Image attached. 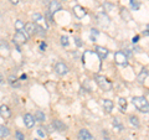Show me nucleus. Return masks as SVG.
<instances>
[{"label": "nucleus", "instance_id": "423d86ee", "mask_svg": "<svg viewBox=\"0 0 149 140\" xmlns=\"http://www.w3.org/2000/svg\"><path fill=\"white\" fill-rule=\"evenodd\" d=\"M78 139L80 140H96L87 129H81L80 132H78Z\"/></svg>", "mask_w": 149, "mask_h": 140}, {"label": "nucleus", "instance_id": "7ed1b4c3", "mask_svg": "<svg viewBox=\"0 0 149 140\" xmlns=\"http://www.w3.org/2000/svg\"><path fill=\"white\" fill-rule=\"evenodd\" d=\"M27 39H29V36L25 31H16V34L14 35V44L16 45H22L25 44Z\"/></svg>", "mask_w": 149, "mask_h": 140}, {"label": "nucleus", "instance_id": "473e14b6", "mask_svg": "<svg viewBox=\"0 0 149 140\" xmlns=\"http://www.w3.org/2000/svg\"><path fill=\"white\" fill-rule=\"evenodd\" d=\"M4 83H5V79H4V77L0 74V86H3Z\"/></svg>", "mask_w": 149, "mask_h": 140}, {"label": "nucleus", "instance_id": "c85d7f7f", "mask_svg": "<svg viewBox=\"0 0 149 140\" xmlns=\"http://www.w3.org/2000/svg\"><path fill=\"white\" fill-rule=\"evenodd\" d=\"M37 134H39L40 137H42V138L46 137V132L44 130V128H39V129H37Z\"/></svg>", "mask_w": 149, "mask_h": 140}, {"label": "nucleus", "instance_id": "2f4dec72", "mask_svg": "<svg viewBox=\"0 0 149 140\" xmlns=\"http://www.w3.org/2000/svg\"><path fill=\"white\" fill-rule=\"evenodd\" d=\"M91 34H92V36H93V35L97 36V35H98V31H97L96 29H92V30H91Z\"/></svg>", "mask_w": 149, "mask_h": 140}, {"label": "nucleus", "instance_id": "39448f33", "mask_svg": "<svg viewBox=\"0 0 149 140\" xmlns=\"http://www.w3.org/2000/svg\"><path fill=\"white\" fill-rule=\"evenodd\" d=\"M55 71L57 74H60V76H65V74H67V72H68V67L63 62H57L55 66Z\"/></svg>", "mask_w": 149, "mask_h": 140}, {"label": "nucleus", "instance_id": "a211bd4d", "mask_svg": "<svg viewBox=\"0 0 149 140\" xmlns=\"http://www.w3.org/2000/svg\"><path fill=\"white\" fill-rule=\"evenodd\" d=\"M129 123L133 125L134 128H138L139 127V120H138V118L136 115H130L129 116Z\"/></svg>", "mask_w": 149, "mask_h": 140}, {"label": "nucleus", "instance_id": "9b49d317", "mask_svg": "<svg viewBox=\"0 0 149 140\" xmlns=\"http://www.w3.org/2000/svg\"><path fill=\"white\" fill-rule=\"evenodd\" d=\"M0 115H1L4 119H8V118L11 116V112H10V109H9L8 105H5V104L0 105Z\"/></svg>", "mask_w": 149, "mask_h": 140}, {"label": "nucleus", "instance_id": "e433bc0d", "mask_svg": "<svg viewBox=\"0 0 149 140\" xmlns=\"http://www.w3.org/2000/svg\"><path fill=\"white\" fill-rule=\"evenodd\" d=\"M21 79H26V74H22V76H21Z\"/></svg>", "mask_w": 149, "mask_h": 140}, {"label": "nucleus", "instance_id": "a878e982", "mask_svg": "<svg viewBox=\"0 0 149 140\" xmlns=\"http://www.w3.org/2000/svg\"><path fill=\"white\" fill-rule=\"evenodd\" d=\"M130 5H132V8L134 10H138L139 9V4H138L137 0H130Z\"/></svg>", "mask_w": 149, "mask_h": 140}, {"label": "nucleus", "instance_id": "dca6fc26", "mask_svg": "<svg viewBox=\"0 0 149 140\" xmlns=\"http://www.w3.org/2000/svg\"><path fill=\"white\" fill-rule=\"evenodd\" d=\"M35 120L42 123V122H45V120H46V116H45V114L41 110H37L36 113H35Z\"/></svg>", "mask_w": 149, "mask_h": 140}, {"label": "nucleus", "instance_id": "20e7f679", "mask_svg": "<svg viewBox=\"0 0 149 140\" xmlns=\"http://www.w3.org/2000/svg\"><path fill=\"white\" fill-rule=\"evenodd\" d=\"M114 60H116V62H117L118 64H120V66H127V64H128V57L125 56L124 52H122V51L116 52Z\"/></svg>", "mask_w": 149, "mask_h": 140}, {"label": "nucleus", "instance_id": "5701e85b", "mask_svg": "<svg viewBox=\"0 0 149 140\" xmlns=\"http://www.w3.org/2000/svg\"><path fill=\"white\" fill-rule=\"evenodd\" d=\"M118 103H119V107H120V109H122V112H124L125 108H127V100H125V98H119Z\"/></svg>", "mask_w": 149, "mask_h": 140}, {"label": "nucleus", "instance_id": "0eeeda50", "mask_svg": "<svg viewBox=\"0 0 149 140\" xmlns=\"http://www.w3.org/2000/svg\"><path fill=\"white\" fill-rule=\"evenodd\" d=\"M73 14H74V16H76V17L82 19V17L86 16L87 11H86L81 5H74V6H73Z\"/></svg>", "mask_w": 149, "mask_h": 140}, {"label": "nucleus", "instance_id": "f03ea898", "mask_svg": "<svg viewBox=\"0 0 149 140\" xmlns=\"http://www.w3.org/2000/svg\"><path fill=\"white\" fill-rule=\"evenodd\" d=\"M95 79H96V83H97V85L101 87V89H103V91H111V89H112V83H111L104 76H101V74H96Z\"/></svg>", "mask_w": 149, "mask_h": 140}, {"label": "nucleus", "instance_id": "cd10ccee", "mask_svg": "<svg viewBox=\"0 0 149 140\" xmlns=\"http://www.w3.org/2000/svg\"><path fill=\"white\" fill-rule=\"evenodd\" d=\"M15 137L17 140H25V137H24V134H22L21 132H16L15 133Z\"/></svg>", "mask_w": 149, "mask_h": 140}, {"label": "nucleus", "instance_id": "f257e3e1", "mask_svg": "<svg viewBox=\"0 0 149 140\" xmlns=\"http://www.w3.org/2000/svg\"><path fill=\"white\" fill-rule=\"evenodd\" d=\"M132 103L142 113H149V102L144 97H133Z\"/></svg>", "mask_w": 149, "mask_h": 140}, {"label": "nucleus", "instance_id": "9d476101", "mask_svg": "<svg viewBox=\"0 0 149 140\" xmlns=\"http://www.w3.org/2000/svg\"><path fill=\"white\" fill-rule=\"evenodd\" d=\"M61 9H62L61 4H60L58 1H56V0H54V1H51V3H50V5H49V11H50L51 14L57 12V11L61 10Z\"/></svg>", "mask_w": 149, "mask_h": 140}, {"label": "nucleus", "instance_id": "412c9836", "mask_svg": "<svg viewBox=\"0 0 149 140\" xmlns=\"http://www.w3.org/2000/svg\"><path fill=\"white\" fill-rule=\"evenodd\" d=\"M147 76H148V71H147V69H143V71L141 72V74L138 76V81H139V83H143V81L146 79Z\"/></svg>", "mask_w": 149, "mask_h": 140}, {"label": "nucleus", "instance_id": "b1692460", "mask_svg": "<svg viewBox=\"0 0 149 140\" xmlns=\"http://www.w3.org/2000/svg\"><path fill=\"white\" fill-rule=\"evenodd\" d=\"M36 34L40 35V36H45V35H46V31H45L44 27H41L40 25L36 24Z\"/></svg>", "mask_w": 149, "mask_h": 140}, {"label": "nucleus", "instance_id": "4c0bfd02", "mask_svg": "<svg viewBox=\"0 0 149 140\" xmlns=\"http://www.w3.org/2000/svg\"><path fill=\"white\" fill-rule=\"evenodd\" d=\"M35 140H37V139H35Z\"/></svg>", "mask_w": 149, "mask_h": 140}, {"label": "nucleus", "instance_id": "1a4fd4ad", "mask_svg": "<svg viewBox=\"0 0 149 140\" xmlns=\"http://www.w3.org/2000/svg\"><path fill=\"white\" fill-rule=\"evenodd\" d=\"M25 32L27 34V36H32L36 34V24L34 22H27L25 24Z\"/></svg>", "mask_w": 149, "mask_h": 140}, {"label": "nucleus", "instance_id": "4468645a", "mask_svg": "<svg viewBox=\"0 0 149 140\" xmlns=\"http://www.w3.org/2000/svg\"><path fill=\"white\" fill-rule=\"evenodd\" d=\"M96 52H97V55H98L101 58H106L107 55H108V50L104 49V47H102V46H97V47H96Z\"/></svg>", "mask_w": 149, "mask_h": 140}, {"label": "nucleus", "instance_id": "c9c22d12", "mask_svg": "<svg viewBox=\"0 0 149 140\" xmlns=\"http://www.w3.org/2000/svg\"><path fill=\"white\" fill-rule=\"evenodd\" d=\"M11 1V4H14V5H16V4L19 3V0H10Z\"/></svg>", "mask_w": 149, "mask_h": 140}, {"label": "nucleus", "instance_id": "72a5a7b5", "mask_svg": "<svg viewBox=\"0 0 149 140\" xmlns=\"http://www.w3.org/2000/svg\"><path fill=\"white\" fill-rule=\"evenodd\" d=\"M45 49H46V44H45V42H41V45H40V50H41V51H44Z\"/></svg>", "mask_w": 149, "mask_h": 140}, {"label": "nucleus", "instance_id": "f8f14e48", "mask_svg": "<svg viewBox=\"0 0 149 140\" xmlns=\"http://www.w3.org/2000/svg\"><path fill=\"white\" fill-rule=\"evenodd\" d=\"M52 125H54L55 130H58V132H65V130H66V125H65L61 120H58V119H55Z\"/></svg>", "mask_w": 149, "mask_h": 140}, {"label": "nucleus", "instance_id": "bb28decb", "mask_svg": "<svg viewBox=\"0 0 149 140\" xmlns=\"http://www.w3.org/2000/svg\"><path fill=\"white\" fill-rule=\"evenodd\" d=\"M61 44H62V46L68 45V37L67 36H61Z\"/></svg>", "mask_w": 149, "mask_h": 140}, {"label": "nucleus", "instance_id": "aec40b11", "mask_svg": "<svg viewBox=\"0 0 149 140\" xmlns=\"http://www.w3.org/2000/svg\"><path fill=\"white\" fill-rule=\"evenodd\" d=\"M9 135V129L4 125H0V137L1 138H6Z\"/></svg>", "mask_w": 149, "mask_h": 140}, {"label": "nucleus", "instance_id": "6e6552de", "mask_svg": "<svg viewBox=\"0 0 149 140\" xmlns=\"http://www.w3.org/2000/svg\"><path fill=\"white\" fill-rule=\"evenodd\" d=\"M35 122H36L35 118L30 113H27V114L24 115V124L26 125V128H32L35 125Z\"/></svg>", "mask_w": 149, "mask_h": 140}, {"label": "nucleus", "instance_id": "f704fd0d", "mask_svg": "<svg viewBox=\"0 0 149 140\" xmlns=\"http://www.w3.org/2000/svg\"><path fill=\"white\" fill-rule=\"evenodd\" d=\"M138 40H139V36H136V37H133V44L138 42Z\"/></svg>", "mask_w": 149, "mask_h": 140}, {"label": "nucleus", "instance_id": "4be33fe9", "mask_svg": "<svg viewBox=\"0 0 149 140\" xmlns=\"http://www.w3.org/2000/svg\"><path fill=\"white\" fill-rule=\"evenodd\" d=\"M9 83H10V85H11L13 87H19V86H20V83H19V81H17V79H16L15 77H14V76H10V77H9Z\"/></svg>", "mask_w": 149, "mask_h": 140}, {"label": "nucleus", "instance_id": "c756f323", "mask_svg": "<svg viewBox=\"0 0 149 140\" xmlns=\"http://www.w3.org/2000/svg\"><path fill=\"white\" fill-rule=\"evenodd\" d=\"M46 17L49 19V22H51V24H52L54 20H52V16H51V12H50V11H49V12H46Z\"/></svg>", "mask_w": 149, "mask_h": 140}, {"label": "nucleus", "instance_id": "2eb2a0df", "mask_svg": "<svg viewBox=\"0 0 149 140\" xmlns=\"http://www.w3.org/2000/svg\"><path fill=\"white\" fill-rule=\"evenodd\" d=\"M32 19H34V21L36 22L37 25H39V24H45V26L47 27V25H46V21H44V17L41 16L39 12H35L34 15H32Z\"/></svg>", "mask_w": 149, "mask_h": 140}, {"label": "nucleus", "instance_id": "f3484780", "mask_svg": "<svg viewBox=\"0 0 149 140\" xmlns=\"http://www.w3.org/2000/svg\"><path fill=\"white\" fill-rule=\"evenodd\" d=\"M113 127H114V129H117L118 132L123 130V124L118 118H113Z\"/></svg>", "mask_w": 149, "mask_h": 140}, {"label": "nucleus", "instance_id": "393cba45", "mask_svg": "<svg viewBox=\"0 0 149 140\" xmlns=\"http://www.w3.org/2000/svg\"><path fill=\"white\" fill-rule=\"evenodd\" d=\"M0 53H1L3 56H9V49L8 46H4V45H0Z\"/></svg>", "mask_w": 149, "mask_h": 140}, {"label": "nucleus", "instance_id": "6ab92c4d", "mask_svg": "<svg viewBox=\"0 0 149 140\" xmlns=\"http://www.w3.org/2000/svg\"><path fill=\"white\" fill-rule=\"evenodd\" d=\"M15 29L17 31H25V24L21 20H16L15 21Z\"/></svg>", "mask_w": 149, "mask_h": 140}, {"label": "nucleus", "instance_id": "ddd939ff", "mask_svg": "<svg viewBox=\"0 0 149 140\" xmlns=\"http://www.w3.org/2000/svg\"><path fill=\"white\" fill-rule=\"evenodd\" d=\"M102 105H103V108H104V110L107 112V113H111L112 109H113V102L109 100V99H103Z\"/></svg>", "mask_w": 149, "mask_h": 140}, {"label": "nucleus", "instance_id": "7c9ffc66", "mask_svg": "<svg viewBox=\"0 0 149 140\" xmlns=\"http://www.w3.org/2000/svg\"><path fill=\"white\" fill-rule=\"evenodd\" d=\"M124 53H125V56H127V57H130V56H132V52H130V50H125Z\"/></svg>", "mask_w": 149, "mask_h": 140}]
</instances>
